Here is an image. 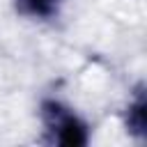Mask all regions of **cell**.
Instances as JSON below:
<instances>
[{
    "label": "cell",
    "instance_id": "1",
    "mask_svg": "<svg viewBox=\"0 0 147 147\" xmlns=\"http://www.w3.org/2000/svg\"><path fill=\"white\" fill-rule=\"evenodd\" d=\"M23 2H28L32 11H39V14H41V11L46 9V5H51L53 0H23Z\"/></svg>",
    "mask_w": 147,
    "mask_h": 147
}]
</instances>
